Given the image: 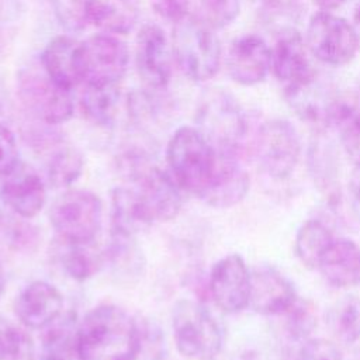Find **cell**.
<instances>
[{
  "instance_id": "74e56055",
  "label": "cell",
  "mask_w": 360,
  "mask_h": 360,
  "mask_svg": "<svg viewBox=\"0 0 360 360\" xmlns=\"http://www.w3.org/2000/svg\"><path fill=\"white\" fill-rule=\"evenodd\" d=\"M259 17L266 24L280 27V31L288 28L285 22H292L300 18V0H252Z\"/></svg>"
},
{
  "instance_id": "8fae6325",
  "label": "cell",
  "mask_w": 360,
  "mask_h": 360,
  "mask_svg": "<svg viewBox=\"0 0 360 360\" xmlns=\"http://www.w3.org/2000/svg\"><path fill=\"white\" fill-rule=\"evenodd\" d=\"M20 96L28 108L46 124H60L73 114L70 90L59 87L44 70L24 72L20 76Z\"/></svg>"
},
{
  "instance_id": "7bdbcfd3",
  "label": "cell",
  "mask_w": 360,
  "mask_h": 360,
  "mask_svg": "<svg viewBox=\"0 0 360 360\" xmlns=\"http://www.w3.org/2000/svg\"><path fill=\"white\" fill-rule=\"evenodd\" d=\"M347 201L353 217L360 224V169H354L347 181Z\"/></svg>"
},
{
  "instance_id": "4316f807",
  "label": "cell",
  "mask_w": 360,
  "mask_h": 360,
  "mask_svg": "<svg viewBox=\"0 0 360 360\" xmlns=\"http://www.w3.org/2000/svg\"><path fill=\"white\" fill-rule=\"evenodd\" d=\"M308 167L315 186L330 204L339 201V165L333 145L323 138L312 142L308 153Z\"/></svg>"
},
{
  "instance_id": "ba28073f",
  "label": "cell",
  "mask_w": 360,
  "mask_h": 360,
  "mask_svg": "<svg viewBox=\"0 0 360 360\" xmlns=\"http://www.w3.org/2000/svg\"><path fill=\"white\" fill-rule=\"evenodd\" d=\"M82 60L86 84H118L128 68V48L111 34H97L82 42Z\"/></svg>"
},
{
  "instance_id": "ffe728a7",
  "label": "cell",
  "mask_w": 360,
  "mask_h": 360,
  "mask_svg": "<svg viewBox=\"0 0 360 360\" xmlns=\"http://www.w3.org/2000/svg\"><path fill=\"white\" fill-rule=\"evenodd\" d=\"M42 69L62 89H75L83 82L82 42L70 37H56L44 49Z\"/></svg>"
},
{
  "instance_id": "8d00e7d4",
  "label": "cell",
  "mask_w": 360,
  "mask_h": 360,
  "mask_svg": "<svg viewBox=\"0 0 360 360\" xmlns=\"http://www.w3.org/2000/svg\"><path fill=\"white\" fill-rule=\"evenodd\" d=\"M138 325V342L141 360H165L167 354L166 338L162 328L152 319H139Z\"/></svg>"
},
{
  "instance_id": "ac0fdd59",
  "label": "cell",
  "mask_w": 360,
  "mask_h": 360,
  "mask_svg": "<svg viewBox=\"0 0 360 360\" xmlns=\"http://www.w3.org/2000/svg\"><path fill=\"white\" fill-rule=\"evenodd\" d=\"M14 311L24 326L44 329L63 312V298L56 287L37 280L18 294Z\"/></svg>"
},
{
  "instance_id": "3957f363",
  "label": "cell",
  "mask_w": 360,
  "mask_h": 360,
  "mask_svg": "<svg viewBox=\"0 0 360 360\" xmlns=\"http://www.w3.org/2000/svg\"><path fill=\"white\" fill-rule=\"evenodd\" d=\"M221 42L215 30L195 17H186L173 30V55L180 70L194 82L217 75L221 65Z\"/></svg>"
},
{
  "instance_id": "ab89813d",
  "label": "cell",
  "mask_w": 360,
  "mask_h": 360,
  "mask_svg": "<svg viewBox=\"0 0 360 360\" xmlns=\"http://www.w3.org/2000/svg\"><path fill=\"white\" fill-rule=\"evenodd\" d=\"M342 352L333 342L323 338H309L301 345L297 360H342Z\"/></svg>"
},
{
  "instance_id": "bcb514c9",
  "label": "cell",
  "mask_w": 360,
  "mask_h": 360,
  "mask_svg": "<svg viewBox=\"0 0 360 360\" xmlns=\"http://www.w3.org/2000/svg\"><path fill=\"white\" fill-rule=\"evenodd\" d=\"M353 20L357 27H360V0H356L353 7Z\"/></svg>"
},
{
  "instance_id": "8992f818",
  "label": "cell",
  "mask_w": 360,
  "mask_h": 360,
  "mask_svg": "<svg viewBox=\"0 0 360 360\" xmlns=\"http://www.w3.org/2000/svg\"><path fill=\"white\" fill-rule=\"evenodd\" d=\"M305 42L309 53L329 66L347 65L359 51L354 25L330 11H318L309 18Z\"/></svg>"
},
{
  "instance_id": "7dc6e473",
  "label": "cell",
  "mask_w": 360,
  "mask_h": 360,
  "mask_svg": "<svg viewBox=\"0 0 360 360\" xmlns=\"http://www.w3.org/2000/svg\"><path fill=\"white\" fill-rule=\"evenodd\" d=\"M3 290H4V273H3V267L0 264V297L3 294Z\"/></svg>"
},
{
  "instance_id": "c3c4849f",
  "label": "cell",
  "mask_w": 360,
  "mask_h": 360,
  "mask_svg": "<svg viewBox=\"0 0 360 360\" xmlns=\"http://www.w3.org/2000/svg\"><path fill=\"white\" fill-rule=\"evenodd\" d=\"M41 360H62V359H55V357H46V356H42Z\"/></svg>"
},
{
  "instance_id": "f35d334b",
  "label": "cell",
  "mask_w": 360,
  "mask_h": 360,
  "mask_svg": "<svg viewBox=\"0 0 360 360\" xmlns=\"http://www.w3.org/2000/svg\"><path fill=\"white\" fill-rule=\"evenodd\" d=\"M89 3L90 0H51L58 21L70 32L84 28L89 21Z\"/></svg>"
},
{
  "instance_id": "e0dca14e",
  "label": "cell",
  "mask_w": 360,
  "mask_h": 360,
  "mask_svg": "<svg viewBox=\"0 0 360 360\" xmlns=\"http://www.w3.org/2000/svg\"><path fill=\"white\" fill-rule=\"evenodd\" d=\"M292 283L274 267L262 266L252 271L250 302L255 312L278 316L297 300Z\"/></svg>"
},
{
  "instance_id": "f546056e",
  "label": "cell",
  "mask_w": 360,
  "mask_h": 360,
  "mask_svg": "<svg viewBox=\"0 0 360 360\" xmlns=\"http://www.w3.org/2000/svg\"><path fill=\"white\" fill-rule=\"evenodd\" d=\"M330 125L336 128L339 143L349 162L354 169H360V108L338 101L332 111Z\"/></svg>"
},
{
  "instance_id": "7c38bea8",
  "label": "cell",
  "mask_w": 360,
  "mask_h": 360,
  "mask_svg": "<svg viewBox=\"0 0 360 360\" xmlns=\"http://www.w3.org/2000/svg\"><path fill=\"white\" fill-rule=\"evenodd\" d=\"M202 134L217 152L238 156L246 121L238 103L224 93L212 97L202 112Z\"/></svg>"
},
{
  "instance_id": "277c9868",
  "label": "cell",
  "mask_w": 360,
  "mask_h": 360,
  "mask_svg": "<svg viewBox=\"0 0 360 360\" xmlns=\"http://www.w3.org/2000/svg\"><path fill=\"white\" fill-rule=\"evenodd\" d=\"M177 350L193 360H211L222 347V330L215 316L200 302L180 300L172 314Z\"/></svg>"
},
{
  "instance_id": "30bf717a",
  "label": "cell",
  "mask_w": 360,
  "mask_h": 360,
  "mask_svg": "<svg viewBox=\"0 0 360 360\" xmlns=\"http://www.w3.org/2000/svg\"><path fill=\"white\" fill-rule=\"evenodd\" d=\"M250 287L252 273L239 255H228L212 266L208 290L212 301L221 311L236 314L249 307Z\"/></svg>"
},
{
  "instance_id": "cb8c5ba5",
  "label": "cell",
  "mask_w": 360,
  "mask_h": 360,
  "mask_svg": "<svg viewBox=\"0 0 360 360\" xmlns=\"http://www.w3.org/2000/svg\"><path fill=\"white\" fill-rule=\"evenodd\" d=\"M103 266L120 284H132L142 277L145 256L135 236L111 231V238L103 250Z\"/></svg>"
},
{
  "instance_id": "b9f144b4",
  "label": "cell",
  "mask_w": 360,
  "mask_h": 360,
  "mask_svg": "<svg viewBox=\"0 0 360 360\" xmlns=\"http://www.w3.org/2000/svg\"><path fill=\"white\" fill-rule=\"evenodd\" d=\"M150 6L159 17L176 24L187 17L190 0H150Z\"/></svg>"
},
{
  "instance_id": "484cf974",
  "label": "cell",
  "mask_w": 360,
  "mask_h": 360,
  "mask_svg": "<svg viewBox=\"0 0 360 360\" xmlns=\"http://www.w3.org/2000/svg\"><path fill=\"white\" fill-rule=\"evenodd\" d=\"M139 0H90L89 21L111 34H127L138 22Z\"/></svg>"
},
{
  "instance_id": "ee69618b",
  "label": "cell",
  "mask_w": 360,
  "mask_h": 360,
  "mask_svg": "<svg viewBox=\"0 0 360 360\" xmlns=\"http://www.w3.org/2000/svg\"><path fill=\"white\" fill-rule=\"evenodd\" d=\"M312 1L321 8V11H332L342 7L346 3V0H312Z\"/></svg>"
},
{
  "instance_id": "f1b7e54d",
  "label": "cell",
  "mask_w": 360,
  "mask_h": 360,
  "mask_svg": "<svg viewBox=\"0 0 360 360\" xmlns=\"http://www.w3.org/2000/svg\"><path fill=\"white\" fill-rule=\"evenodd\" d=\"M326 325L340 343H356L360 339V297L346 294L335 301L326 312Z\"/></svg>"
},
{
  "instance_id": "4fadbf2b",
  "label": "cell",
  "mask_w": 360,
  "mask_h": 360,
  "mask_svg": "<svg viewBox=\"0 0 360 360\" xmlns=\"http://www.w3.org/2000/svg\"><path fill=\"white\" fill-rule=\"evenodd\" d=\"M136 70L152 89L165 87L172 76V53L163 30L152 22L143 24L136 35Z\"/></svg>"
},
{
  "instance_id": "d590c367",
  "label": "cell",
  "mask_w": 360,
  "mask_h": 360,
  "mask_svg": "<svg viewBox=\"0 0 360 360\" xmlns=\"http://www.w3.org/2000/svg\"><path fill=\"white\" fill-rule=\"evenodd\" d=\"M240 13V0H195V18L219 30L229 25Z\"/></svg>"
},
{
  "instance_id": "2e32d148",
  "label": "cell",
  "mask_w": 360,
  "mask_h": 360,
  "mask_svg": "<svg viewBox=\"0 0 360 360\" xmlns=\"http://www.w3.org/2000/svg\"><path fill=\"white\" fill-rule=\"evenodd\" d=\"M0 197L18 217L30 219L44 208L46 188L32 167L18 163L13 172L3 176Z\"/></svg>"
},
{
  "instance_id": "4dcf8cb0",
  "label": "cell",
  "mask_w": 360,
  "mask_h": 360,
  "mask_svg": "<svg viewBox=\"0 0 360 360\" xmlns=\"http://www.w3.org/2000/svg\"><path fill=\"white\" fill-rule=\"evenodd\" d=\"M332 240L333 236L322 221L308 219L298 228L295 233L294 250L304 266L316 269L322 255Z\"/></svg>"
},
{
  "instance_id": "9c48e42d",
  "label": "cell",
  "mask_w": 360,
  "mask_h": 360,
  "mask_svg": "<svg viewBox=\"0 0 360 360\" xmlns=\"http://www.w3.org/2000/svg\"><path fill=\"white\" fill-rule=\"evenodd\" d=\"M127 174L146 201L155 221L166 222L177 217L181 208V190L170 173L141 162L129 165Z\"/></svg>"
},
{
  "instance_id": "1f68e13d",
  "label": "cell",
  "mask_w": 360,
  "mask_h": 360,
  "mask_svg": "<svg viewBox=\"0 0 360 360\" xmlns=\"http://www.w3.org/2000/svg\"><path fill=\"white\" fill-rule=\"evenodd\" d=\"M120 104L118 84L90 86L82 96V108L89 120L101 127H111Z\"/></svg>"
},
{
  "instance_id": "60d3db41",
  "label": "cell",
  "mask_w": 360,
  "mask_h": 360,
  "mask_svg": "<svg viewBox=\"0 0 360 360\" xmlns=\"http://www.w3.org/2000/svg\"><path fill=\"white\" fill-rule=\"evenodd\" d=\"M18 166V148L13 132L0 124V176H6Z\"/></svg>"
},
{
  "instance_id": "5b68a950",
  "label": "cell",
  "mask_w": 360,
  "mask_h": 360,
  "mask_svg": "<svg viewBox=\"0 0 360 360\" xmlns=\"http://www.w3.org/2000/svg\"><path fill=\"white\" fill-rule=\"evenodd\" d=\"M101 200L82 188L62 193L49 210V221L58 238L70 242H93L101 228Z\"/></svg>"
},
{
  "instance_id": "f6af8a7d",
  "label": "cell",
  "mask_w": 360,
  "mask_h": 360,
  "mask_svg": "<svg viewBox=\"0 0 360 360\" xmlns=\"http://www.w3.org/2000/svg\"><path fill=\"white\" fill-rule=\"evenodd\" d=\"M342 360H360V349H352L346 356L342 357Z\"/></svg>"
},
{
  "instance_id": "83f0119b",
  "label": "cell",
  "mask_w": 360,
  "mask_h": 360,
  "mask_svg": "<svg viewBox=\"0 0 360 360\" xmlns=\"http://www.w3.org/2000/svg\"><path fill=\"white\" fill-rule=\"evenodd\" d=\"M79 323L72 311L62 312L56 319L44 328L42 350L44 356L70 360L77 356Z\"/></svg>"
},
{
  "instance_id": "52a82bcc",
  "label": "cell",
  "mask_w": 360,
  "mask_h": 360,
  "mask_svg": "<svg viewBox=\"0 0 360 360\" xmlns=\"http://www.w3.org/2000/svg\"><path fill=\"white\" fill-rule=\"evenodd\" d=\"M257 160L271 179L284 180L297 167L301 158V141L297 129L285 120L264 122L255 141Z\"/></svg>"
},
{
  "instance_id": "6da1fadb",
  "label": "cell",
  "mask_w": 360,
  "mask_h": 360,
  "mask_svg": "<svg viewBox=\"0 0 360 360\" xmlns=\"http://www.w3.org/2000/svg\"><path fill=\"white\" fill-rule=\"evenodd\" d=\"M136 319L122 308L104 304L89 311L79 323V360H138Z\"/></svg>"
},
{
  "instance_id": "5bb4252c",
  "label": "cell",
  "mask_w": 360,
  "mask_h": 360,
  "mask_svg": "<svg viewBox=\"0 0 360 360\" xmlns=\"http://www.w3.org/2000/svg\"><path fill=\"white\" fill-rule=\"evenodd\" d=\"M229 77L242 86L262 83L271 69V48L255 34H245L232 41L226 53Z\"/></svg>"
},
{
  "instance_id": "603a6c76",
  "label": "cell",
  "mask_w": 360,
  "mask_h": 360,
  "mask_svg": "<svg viewBox=\"0 0 360 360\" xmlns=\"http://www.w3.org/2000/svg\"><path fill=\"white\" fill-rule=\"evenodd\" d=\"M155 221L141 193L132 187H117L111 194V231L135 236Z\"/></svg>"
},
{
  "instance_id": "d6986e66",
  "label": "cell",
  "mask_w": 360,
  "mask_h": 360,
  "mask_svg": "<svg viewBox=\"0 0 360 360\" xmlns=\"http://www.w3.org/2000/svg\"><path fill=\"white\" fill-rule=\"evenodd\" d=\"M249 186V174L240 167L236 156L218 152L217 170L200 198L211 207L229 208L246 197Z\"/></svg>"
},
{
  "instance_id": "7402d4cb",
  "label": "cell",
  "mask_w": 360,
  "mask_h": 360,
  "mask_svg": "<svg viewBox=\"0 0 360 360\" xmlns=\"http://www.w3.org/2000/svg\"><path fill=\"white\" fill-rule=\"evenodd\" d=\"M316 270L338 288L360 285V246L352 239H333L322 255Z\"/></svg>"
},
{
  "instance_id": "e575fe53",
  "label": "cell",
  "mask_w": 360,
  "mask_h": 360,
  "mask_svg": "<svg viewBox=\"0 0 360 360\" xmlns=\"http://www.w3.org/2000/svg\"><path fill=\"white\" fill-rule=\"evenodd\" d=\"M34 345L18 326L0 318V360H31Z\"/></svg>"
},
{
  "instance_id": "d4e9b609",
  "label": "cell",
  "mask_w": 360,
  "mask_h": 360,
  "mask_svg": "<svg viewBox=\"0 0 360 360\" xmlns=\"http://www.w3.org/2000/svg\"><path fill=\"white\" fill-rule=\"evenodd\" d=\"M53 255L63 273L76 281L93 277L103 267V250L96 248L94 240L70 242L58 238Z\"/></svg>"
},
{
  "instance_id": "44dd1931",
  "label": "cell",
  "mask_w": 360,
  "mask_h": 360,
  "mask_svg": "<svg viewBox=\"0 0 360 360\" xmlns=\"http://www.w3.org/2000/svg\"><path fill=\"white\" fill-rule=\"evenodd\" d=\"M285 98L294 112L305 122L318 129L330 125V117L336 98L318 82V77L285 87Z\"/></svg>"
},
{
  "instance_id": "7a4b0ae2",
  "label": "cell",
  "mask_w": 360,
  "mask_h": 360,
  "mask_svg": "<svg viewBox=\"0 0 360 360\" xmlns=\"http://www.w3.org/2000/svg\"><path fill=\"white\" fill-rule=\"evenodd\" d=\"M169 172L181 191L200 197L218 165V152L201 129L180 127L169 141Z\"/></svg>"
},
{
  "instance_id": "d6a6232c",
  "label": "cell",
  "mask_w": 360,
  "mask_h": 360,
  "mask_svg": "<svg viewBox=\"0 0 360 360\" xmlns=\"http://www.w3.org/2000/svg\"><path fill=\"white\" fill-rule=\"evenodd\" d=\"M83 167L84 159L82 153L72 146H65L53 153L48 162V183L53 188L68 187L80 177Z\"/></svg>"
},
{
  "instance_id": "9a60e30c",
  "label": "cell",
  "mask_w": 360,
  "mask_h": 360,
  "mask_svg": "<svg viewBox=\"0 0 360 360\" xmlns=\"http://www.w3.org/2000/svg\"><path fill=\"white\" fill-rule=\"evenodd\" d=\"M271 69L285 87L308 82L316 76L307 42L294 27L278 32L271 49Z\"/></svg>"
},
{
  "instance_id": "836d02e7",
  "label": "cell",
  "mask_w": 360,
  "mask_h": 360,
  "mask_svg": "<svg viewBox=\"0 0 360 360\" xmlns=\"http://www.w3.org/2000/svg\"><path fill=\"white\" fill-rule=\"evenodd\" d=\"M278 316L283 318L284 335L295 343L302 345L307 339H309V335L316 326V315L314 307L309 301L300 297L285 312Z\"/></svg>"
}]
</instances>
